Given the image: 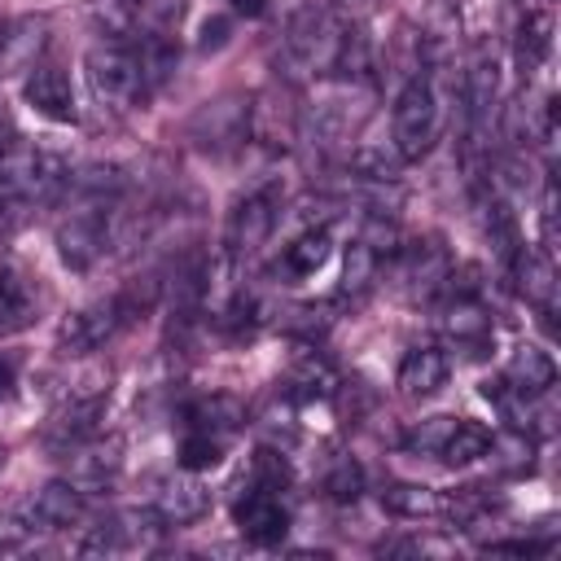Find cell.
<instances>
[{"label": "cell", "instance_id": "4", "mask_svg": "<svg viewBox=\"0 0 561 561\" xmlns=\"http://www.w3.org/2000/svg\"><path fill=\"white\" fill-rule=\"evenodd\" d=\"M83 70H88L92 101H96L101 110H110V114H127V110H136V105L149 96L131 44L96 39V44L88 48V57H83Z\"/></svg>", "mask_w": 561, "mask_h": 561}, {"label": "cell", "instance_id": "21", "mask_svg": "<svg viewBox=\"0 0 561 561\" xmlns=\"http://www.w3.org/2000/svg\"><path fill=\"white\" fill-rule=\"evenodd\" d=\"M443 302V316H438V329L456 342V346H465L469 355H482V346L491 342V316H486V307H482V298H438Z\"/></svg>", "mask_w": 561, "mask_h": 561}, {"label": "cell", "instance_id": "18", "mask_svg": "<svg viewBox=\"0 0 561 561\" xmlns=\"http://www.w3.org/2000/svg\"><path fill=\"white\" fill-rule=\"evenodd\" d=\"M508 276H513V289L539 316H557V267H552V254L548 250H530L522 241V250L508 259Z\"/></svg>", "mask_w": 561, "mask_h": 561}, {"label": "cell", "instance_id": "28", "mask_svg": "<svg viewBox=\"0 0 561 561\" xmlns=\"http://www.w3.org/2000/svg\"><path fill=\"white\" fill-rule=\"evenodd\" d=\"M228 434H210V430H180V443H175V465L188 469V473H210L224 465L228 456Z\"/></svg>", "mask_w": 561, "mask_h": 561}, {"label": "cell", "instance_id": "17", "mask_svg": "<svg viewBox=\"0 0 561 561\" xmlns=\"http://www.w3.org/2000/svg\"><path fill=\"white\" fill-rule=\"evenodd\" d=\"M149 508L167 522V530H175V526H193V522H202V517L210 513V491H206L202 473L180 469V473H171V478L158 482Z\"/></svg>", "mask_w": 561, "mask_h": 561}, {"label": "cell", "instance_id": "27", "mask_svg": "<svg viewBox=\"0 0 561 561\" xmlns=\"http://www.w3.org/2000/svg\"><path fill=\"white\" fill-rule=\"evenodd\" d=\"M381 267H386V254L373 250L364 237H355V241L346 245V259H342V285H337V298H364V294L377 285Z\"/></svg>", "mask_w": 561, "mask_h": 561}, {"label": "cell", "instance_id": "42", "mask_svg": "<svg viewBox=\"0 0 561 561\" xmlns=\"http://www.w3.org/2000/svg\"><path fill=\"white\" fill-rule=\"evenodd\" d=\"M4 460H9V447H4V443H0V469H4Z\"/></svg>", "mask_w": 561, "mask_h": 561}, {"label": "cell", "instance_id": "24", "mask_svg": "<svg viewBox=\"0 0 561 561\" xmlns=\"http://www.w3.org/2000/svg\"><path fill=\"white\" fill-rule=\"evenodd\" d=\"M504 381L513 390H522L526 399H543L552 386H557V364L543 346H517L508 368H504Z\"/></svg>", "mask_w": 561, "mask_h": 561}, {"label": "cell", "instance_id": "40", "mask_svg": "<svg viewBox=\"0 0 561 561\" xmlns=\"http://www.w3.org/2000/svg\"><path fill=\"white\" fill-rule=\"evenodd\" d=\"M228 44V18H215V22H206V35H202V48L210 53V48H224Z\"/></svg>", "mask_w": 561, "mask_h": 561}, {"label": "cell", "instance_id": "22", "mask_svg": "<svg viewBox=\"0 0 561 561\" xmlns=\"http://www.w3.org/2000/svg\"><path fill=\"white\" fill-rule=\"evenodd\" d=\"M245 425V403L228 390H215V394H197L180 408V430H210V434H237Z\"/></svg>", "mask_w": 561, "mask_h": 561}, {"label": "cell", "instance_id": "32", "mask_svg": "<svg viewBox=\"0 0 561 561\" xmlns=\"http://www.w3.org/2000/svg\"><path fill=\"white\" fill-rule=\"evenodd\" d=\"M88 18H92V26H96L101 39L131 44L136 39V26H140V0H92L88 4Z\"/></svg>", "mask_w": 561, "mask_h": 561}, {"label": "cell", "instance_id": "38", "mask_svg": "<svg viewBox=\"0 0 561 561\" xmlns=\"http://www.w3.org/2000/svg\"><path fill=\"white\" fill-rule=\"evenodd\" d=\"M552 539H491L486 552H517V557H535V552H548Z\"/></svg>", "mask_w": 561, "mask_h": 561}, {"label": "cell", "instance_id": "36", "mask_svg": "<svg viewBox=\"0 0 561 561\" xmlns=\"http://www.w3.org/2000/svg\"><path fill=\"white\" fill-rule=\"evenodd\" d=\"M451 430H456V416H430V421H421V425H412L403 443H408L412 451H421V456H438Z\"/></svg>", "mask_w": 561, "mask_h": 561}, {"label": "cell", "instance_id": "31", "mask_svg": "<svg viewBox=\"0 0 561 561\" xmlns=\"http://www.w3.org/2000/svg\"><path fill=\"white\" fill-rule=\"evenodd\" d=\"M346 167L364 184H394L403 175V158H399L394 145H355L351 158H346Z\"/></svg>", "mask_w": 561, "mask_h": 561}, {"label": "cell", "instance_id": "33", "mask_svg": "<svg viewBox=\"0 0 561 561\" xmlns=\"http://www.w3.org/2000/svg\"><path fill=\"white\" fill-rule=\"evenodd\" d=\"M486 443H491V430H486L482 421L456 416V430L447 434V443H443L438 460H443V465H451V469L473 465V460H482V456H486Z\"/></svg>", "mask_w": 561, "mask_h": 561}, {"label": "cell", "instance_id": "2", "mask_svg": "<svg viewBox=\"0 0 561 561\" xmlns=\"http://www.w3.org/2000/svg\"><path fill=\"white\" fill-rule=\"evenodd\" d=\"M443 123H447V96H443V83H438V66H416L408 75V83L399 88V96H394L390 145L399 149L403 162H421L438 145Z\"/></svg>", "mask_w": 561, "mask_h": 561}, {"label": "cell", "instance_id": "34", "mask_svg": "<svg viewBox=\"0 0 561 561\" xmlns=\"http://www.w3.org/2000/svg\"><path fill=\"white\" fill-rule=\"evenodd\" d=\"M486 460H491L500 473H526V469L535 465V438H530V430L508 425L504 434H491Z\"/></svg>", "mask_w": 561, "mask_h": 561}, {"label": "cell", "instance_id": "11", "mask_svg": "<svg viewBox=\"0 0 561 561\" xmlns=\"http://www.w3.org/2000/svg\"><path fill=\"white\" fill-rule=\"evenodd\" d=\"M127 460V443L123 434H92L88 443H79L75 451H66V482H75L83 495H101L118 482Z\"/></svg>", "mask_w": 561, "mask_h": 561}, {"label": "cell", "instance_id": "35", "mask_svg": "<svg viewBox=\"0 0 561 561\" xmlns=\"http://www.w3.org/2000/svg\"><path fill=\"white\" fill-rule=\"evenodd\" d=\"M320 491L329 500H337V504H355L359 491H364V469L351 456H333L329 469H324V478H320Z\"/></svg>", "mask_w": 561, "mask_h": 561}, {"label": "cell", "instance_id": "14", "mask_svg": "<svg viewBox=\"0 0 561 561\" xmlns=\"http://www.w3.org/2000/svg\"><path fill=\"white\" fill-rule=\"evenodd\" d=\"M245 114H250V96H219V101H206L193 118H188V140L197 149H210V153H228L237 145H245Z\"/></svg>", "mask_w": 561, "mask_h": 561}, {"label": "cell", "instance_id": "9", "mask_svg": "<svg viewBox=\"0 0 561 561\" xmlns=\"http://www.w3.org/2000/svg\"><path fill=\"white\" fill-rule=\"evenodd\" d=\"M127 324H131V320H127L118 294L92 298V302L75 307V311L57 324V351L70 355V359H88V355H96L101 346H110Z\"/></svg>", "mask_w": 561, "mask_h": 561}, {"label": "cell", "instance_id": "6", "mask_svg": "<svg viewBox=\"0 0 561 561\" xmlns=\"http://www.w3.org/2000/svg\"><path fill=\"white\" fill-rule=\"evenodd\" d=\"M114 245V206L70 202L66 219L57 224V254L70 272H92Z\"/></svg>", "mask_w": 561, "mask_h": 561}, {"label": "cell", "instance_id": "30", "mask_svg": "<svg viewBox=\"0 0 561 561\" xmlns=\"http://www.w3.org/2000/svg\"><path fill=\"white\" fill-rule=\"evenodd\" d=\"M548 48H552V13L530 9L522 18V26H517V70H522V79H530L539 70Z\"/></svg>", "mask_w": 561, "mask_h": 561}, {"label": "cell", "instance_id": "15", "mask_svg": "<svg viewBox=\"0 0 561 561\" xmlns=\"http://www.w3.org/2000/svg\"><path fill=\"white\" fill-rule=\"evenodd\" d=\"M22 101L39 114V118H48V123H75V83H70V75H66V66L61 61H39L35 70H26L22 75Z\"/></svg>", "mask_w": 561, "mask_h": 561}, {"label": "cell", "instance_id": "8", "mask_svg": "<svg viewBox=\"0 0 561 561\" xmlns=\"http://www.w3.org/2000/svg\"><path fill=\"white\" fill-rule=\"evenodd\" d=\"M280 224V188L276 184H259L250 188L245 197H237V206L228 210V224H224V254L232 263H245L254 259L267 237L276 232Z\"/></svg>", "mask_w": 561, "mask_h": 561}, {"label": "cell", "instance_id": "41", "mask_svg": "<svg viewBox=\"0 0 561 561\" xmlns=\"http://www.w3.org/2000/svg\"><path fill=\"white\" fill-rule=\"evenodd\" d=\"M263 4H267V0H228V9H232V13H241V18H259V13H263Z\"/></svg>", "mask_w": 561, "mask_h": 561}, {"label": "cell", "instance_id": "39", "mask_svg": "<svg viewBox=\"0 0 561 561\" xmlns=\"http://www.w3.org/2000/svg\"><path fill=\"white\" fill-rule=\"evenodd\" d=\"M13 390H18V359L0 355V399H13Z\"/></svg>", "mask_w": 561, "mask_h": 561}, {"label": "cell", "instance_id": "5", "mask_svg": "<svg viewBox=\"0 0 561 561\" xmlns=\"http://www.w3.org/2000/svg\"><path fill=\"white\" fill-rule=\"evenodd\" d=\"M386 280L399 298L408 302H434V294L443 289L447 272H451V254L438 237H416V241H399V250L386 259Z\"/></svg>", "mask_w": 561, "mask_h": 561}, {"label": "cell", "instance_id": "37", "mask_svg": "<svg viewBox=\"0 0 561 561\" xmlns=\"http://www.w3.org/2000/svg\"><path fill=\"white\" fill-rule=\"evenodd\" d=\"M22 215H26V202H18L13 193H4V188H0V241L18 232V224H22Z\"/></svg>", "mask_w": 561, "mask_h": 561}, {"label": "cell", "instance_id": "10", "mask_svg": "<svg viewBox=\"0 0 561 561\" xmlns=\"http://www.w3.org/2000/svg\"><path fill=\"white\" fill-rule=\"evenodd\" d=\"M298 123H302V110L294 101L289 88L272 83L263 92L250 96V114H245V136L259 145V149H294L298 145Z\"/></svg>", "mask_w": 561, "mask_h": 561}, {"label": "cell", "instance_id": "26", "mask_svg": "<svg viewBox=\"0 0 561 561\" xmlns=\"http://www.w3.org/2000/svg\"><path fill=\"white\" fill-rule=\"evenodd\" d=\"M329 254H333V232L320 224V228L298 232V237L285 245V254H280L276 267H280L289 280H307V276H316V272L329 263Z\"/></svg>", "mask_w": 561, "mask_h": 561}, {"label": "cell", "instance_id": "7", "mask_svg": "<svg viewBox=\"0 0 561 561\" xmlns=\"http://www.w3.org/2000/svg\"><path fill=\"white\" fill-rule=\"evenodd\" d=\"M167 522L145 504V508H118L101 517L96 526L83 530L79 552L83 557H127V552H153L162 543Z\"/></svg>", "mask_w": 561, "mask_h": 561}, {"label": "cell", "instance_id": "13", "mask_svg": "<svg viewBox=\"0 0 561 561\" xmlns=\"http://www.w3.org/2000/svg\"><path fill=\"white\" fill-rule=\"evenodd\" d=\"M101 416H105V394H61L39 430V443L53 456H66L92 434H101Z\"/></svg>", "mask_w": 561, "mask_h": 561}, {"label": "cell", "instance_id": "16", "mask_svg": "<svg viewBox=\"0 0 561 561\" xmlns=\"http://www.w3.org/2000/svg\"><path fill=\"white\" fill-rule=\"evenodd\" d=\"M83 517H88V495H83L75 482H66V478L44 482V486L31 495V504H26L31 530H48V535L75 530V526H83Z\"/></svg>", "mask_w": 561, "mask_h": 561}, {"label": "cell", "instance_id": "25", "mask_svg": "<svg viewBox=\"0 0 561 561\" xmlns=\"http://www.w3.org/2000/svg\"><path fill=\"white\" fill-rule=\"evenodd\" d=\"M35 302H39L35 280H31L22 267L0 263V333L31 324V320H35Z\"/></svg>", "mask_w": 561, "mask_h": 561}, {"label": "cell", "instance_id": "23", "mask_svg": "<svg viewBox=\"0 0 561 561\" xmlns=\"http://www.w3.org/2000/svg\"><path fill=\"white\" fill-rule=\"evenodd\" d=\"M280 394H285L289 403L333 399V394H337V373L329 368V359H324V355L302 351V355L289 364V373H285V381H280Z\"/></svg>", "mask_w": 561, "mask_h": 561}, {"label": "cell", "instance_id": "12", "mask_svg": "<svg viewBox=\"0 0 561 561\" xmlns=\"http://www.w3.org/2000/svg\"><path fill=\"white\" fill-rule=\"evenodd\" d=\"M232 522H237V530L245 535V543H254V548H276V543L289 535V504H285V491L245 482V491H241L237 504H232Z\"/></svg>", "mask_w": 561, "mask_h": 561}, {"label": "cell", "instance_id": "20", "mask_svg": "<svg viewBox=\"0 0 561 561\" xmlns=\"http://www.w3.org/2000/svg\"><path fill=\"white\" fill-rule=\"evenodd\" d=\"M451 377V359L443 346H412L403 359H399V373H394V386L403 399H430L447 386Z\"/></svg>", "mask_w": 561, "mask_h": 561}, {"label": "cell", "instance_id": "19", "mask_svg": "<svg viewBox=\"0 0 561 561\" xmlns=\"http://www.w3.org/2000/svg\"><path fill=\"white\" fill-rule=\"evenodd\" d=\"M48 48V22L44 18H18L0 31V75L4 79H22L26 70H35L44 61Z\"/></svg>", "mask_w": 561, "mask_h": 561}, {"label": "cell", "instance_id": "1", "mask_svg": "<svg viewBox=\"0 0 561 561\" xmlns=\"http://www.w3.org/2000/svg\"><path fill=\"white\" fill-rule=\"evenodd\" d=\"M346 18L329 0H285L280 4V48L276 66L289 79L333 75V57L342 44Z\"/></svg>", "mask_w": 561, "mask_h": 561}, {"label": "cell", "instance_id": "29", "mask_svg": "<svg viewBox=\"0 0 561 561\" xmlns=\"http://www.w3.org/2000/svg\"><path fill=\"white\" fill-rule=\"evenodd\" d=\"M381 508L408 522L421 517H443V491L434 486H416V482H386L381 486Z\"/></svg>", "mask_w": 561, "mask_h": 561}, {"label": "cell", "instance_id": "3", "mask_svg": "<svg viewBox=\"0 0 561 561\" xmlns=\"http://www.w3.org/2000/svg\"><path fill=\"white\" fill-rule=\"evenodd\" d=\"M66 180H70V167L61 153L39 149L31 140H18V136L0 145V188L13 193L18 202H26V206L57 202Z\"/></svg>", "mask_w": 561, "mask_h": 561}]
</instances>
